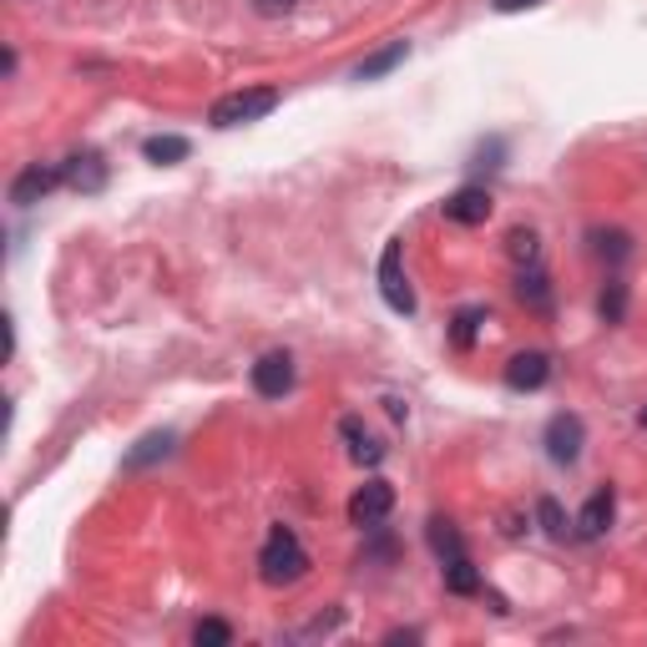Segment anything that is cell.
<instances>
[{
    "instance_id": "1",
    "label": "cell",
    "mask_w": 647,
    "mask_h": 647,
    "mask_svg": "<svg viewBox=\"0 0 647 647\" xmlns=\"http://www.w3.org/2000/svg\"><path fill=\"white\" fill-rule=\"evenodd\" d=\"M258 572H264L268 587H288V582H299L309 572V552H304V541L294 537L288 527H274L264 541V552H258Z\"/></svg>"
},
{
    "instance_id": "2",
    "label": "cell",
    "mask_w": 647,
    "mask_h": 647,
    "mask_svg": "<svg viewBox=\"0 0 647 647\" xmlns=\"http://www.w3.org/2000/svg\"><path fill=\"white\" fill-rule=\"evenodd\" d=\"M278 107V92L274 86H253V92H233V96H218L208 121L213 127H243V121H258Z\"/></svg>"
},
{
    "instance_id": "3",
    "label": "cell",
    "mask_w": 647,
    "mask_h": 647,
    "mask_svg": "<svg viewBox=\"0 0 647 647\" xmlns=\"http://www.w3.org/2000/svg\"><path fill=\"white\" fill-rule=\"evenodd\" d=\"M390 511H395L390 480H364L360 491H354V501H349V521H354V527H380Z\"/></svg>"
},
{
    "instance_id": "4",
    "label": "cell",
    "mask_w": 647,
    "mask_h": 647,
    "mask_svg": "<svg viewBox=\"0 0 647 647\" xmlns=\"http://www.w3.org/2000/svg\"><path fill=\"white\" fill-rule=\"evenodd\" d=\"M253 390L264 400H284L294 390V360H288L284 349H268L264 360L253 364Z\"/></svg>"
},
{
    "instance_id": "5",
    "label": "cell",
    "mask_w": 647,
    "mask_h": 647,
    "mask_svg": "<svg viewBox=\"0 0 647 647\" xmlns=\"http://www.w3.org/2000/svg\"><path fill=\"white\" fill-rule=\"evenodd\" d=\"M380 294H384V304H390L395 314H415V294H410L405 268H400V243H390L384 258H380Z\"/></svg>"
},
{
    "instance_id": "6",
    "label": "cell",
    "mask_w": 647,
    "mask_h": 647,
    "mask_svg": "<svg viewBox=\"0 0 647 647\" xmlns=\"http://www.w3.org/2000/svg\"><path fill=\"white\" fill-rule=\"evenodd\" d=\"M441 213L450 218V223H460V229H480V223L491 218V192L486 188H456L441 203Z\"/></svg>"
},
{
    "instance_id": "7",
    "label": "cell",
    "mask_w": 647,
    "mask_h": 647,
    "mask_svg": "<svg viewBox=\"0 0 647 647\" xmlns=\"http://www.w3.org/2000/svg\"><path fill=\"white\" fill-rule=\"evenodd\" d=\"M582 441H587L582 420L576 415H552V425H547V456H552L556 466H572V460L582 456Z\"/></svg>"
},
{
    "instance_id": "8",
    "label": "cell",
    "mask_w": 647,
    "mask_h": 647,
    "mask_svg": "<svg viewBox=\"0 0 647 647\" xmlns=\"http://www.w3.org/2000/svg\"><path fill=\"white\" fill-rule=\"evenodd\" d=\"M61 178H66V188L76 192H102L107 188V162L96 152H72L66 162H61Z\"/></svg>"
},
{
    "instance_id": "9",
    "label": "cell",
    "mask_w": 647,
    "mask_h": 647,
    "mask_svg": "<svg viewBox=\"0 0 647 647\" xmlns=\"http://www.w3.org/2000/svg\"><path fill=\"white\" fill-rule=\"evenodd\" d=\"M56 182H66L61 178V168H41V162H31V168L21 172V178L11 182V203H21V208H31V203H41Z\"/></svg>"
},
{
    "instance_id": "10",
    "label": "cell",
    "mask_w": 647,
    "mask_h": 647,
    "mask_svg": "<svg viewBox=\"0 0 647 647\" xmlns=\"http://www.w3.org/2000/svg\"><path fill=\"white\" fill-rule=\"evenodd\" d=\"M547 380H552V360H547L541 349H531V354H516V360L506 364V384H511V390H541Z\"/></svg>"
},
{
    "instance_id": "11",
    "label": "cell",
    "mask_w": 647,
    "mask_h": 647,
    "mask_svg": "<svg viewBox=\"0 0 647 647\" xmlns=\"http://www.w3.org/2000/svg\"><path fill=\"white\" fill-rule=\"evenodd\" d=\"M339 435L349 441V456L360 460V466H380V460H384V445H380V441H370V435H364V425H360L354 415H349L344 425H339Z\"/></svg>"
},
{
    "instance_id": "12",
    "label": "cell",
    "mask_w": 647,
    "mask_h": 647,
    "mask_svg": "<svg viewBox=\"0 0 647 647\" xmlns=\"http://www.w3.org/2000/svg\"><path fill=\"white\" fill-rule=\"evenodd\" d=\"M607 527H612V491H597L587 506H582V516H576V531L592 541V537H602Z\"/></svg>"
},
{
    "instance_id": "13",
    "label": "cell",
    "mask_w": 647,
    "mask_h": 647,
    "mask_svg": "<svg viewBox=\"0 0 647 647\" xmlns=\"http://www.w3.org/2000/svg\"><path fill=\"white\" fill-rule=\"evenodd\" d=\"M516 294H521V304H531V309H547L552 304V288H547V274H541L537 264L521 268V278H516Z\"/></svg>"
},
{
    "instance_id": "14",
    "label": "cell",
    "mask_w": 647,
    "mask_h": 647,
    "mask_svg": "<svg viewBox=\"0 0 647 647\" xmlns=\"http://www.w3.org/2000/svg\"><path fill=\"white\" fill-rule=\"evenodd\" d=\"M431 547H435V556H441V562H456V556H466V541H460V531L450 527V521H441V516L431 521Z\"/></svg>"
},
{
    "instance_id": "15",
    "label": "cell",
    "mask_w": 647,
    "mask_h": 647,
    "mask_svg": "<svg viewBox=\"0 0 647 647\" xmlns=\"http://www.w3.org/2000/svg\"><path fill=\"white\" fill-rule=\"evenodd\" d=\"M405 51H410L405 41H390V46L374 51L370 61H360V72H354V76H360V82H374V76H384L390 66H400V61H405Z\"/></svg>"
},
{
    "instance_id": "16",
    "label": "cell",
    "mask_w": 647,
    "mask_h": 647,
    "mask_svg": "<svg viewBox=\"0 0 647 647\" xmlns=\"http://www.w3.org/2000/svg\"><path fill=\"white\" fill-rule=\"evenodd\" d=\"M147 162H157V168H172V162H182L188 157V137H147Z\"/></svg>"
},
{
    "instance_id": "17",
    "label": "cell",
    "mask_w": 647,
    "mask_h": 647,
    "mask_svg": "<svg viewBox=\"0 0 647 647\" xmlns=\"http://www.w3.org/2000/svg\"><path fill=\"white\" fill-rule=\"evenodd\" d=\"M445 587L456 592V597H470V592L480 587L476 566H470V556H456V562H445Z\"/></svg>"
},
{
    "instance_id": "18",
    "label": "cell",
    "mask_w": 647,
    "mask_h": 647,
    "mask_svg": "<svg viewBox=\"0 0 647 647\" xmlns=\"http://www.w3.org/2000/svg\"><path fill=\"white\" fill-rule=\"evenodd\" d=\"M506 248H511V258H516V264H537V233H531V229H511V238H506Z\"/></svg>"
},
{
    "instance_id": "19",
    "label": "cell",
    "mask_w": 647,
    "mask_h": 647,
    "mask_svg": "<svg viewBox=\"0 0 647 647\" xmlns=\"http://www.w3.org/2000/svg\"><path fill=\"white\" fill-rule=\"evenodd\" d=\"M592 243H597V253H602V258H612V264H623L627 253H633L627 233H592Z\"/></svg>"
},
{
    "instance_id": "20",
    "label": "cell",
    "mask_w": 647,
    "mask_h": 647,
    "mask_svg": "<svg viewBox=\"0 0 647 647\" xmlns=\"http://www.w3.org/2000/svg\"><path fill=\"white\" fill-rule=\"evenodd\" d=\"M198 647H229L233 643V627L229 623H218V617H208V623H198Z\"/></svg>"
},
{
    "instance_id": "21",
    "label": "cell",
    "mask_w": 647,
    "mask_h": 647,
    "mask_svg": "<svg viewBox=\"0 0 647 647\" xmlns=\"http://www.w3.org/2000/svg\"><path fill=\"white\" fill-rule=\"evenodd\" d=\"M627 314V284H617V278H612L607 284V294H602V319L607 324H617Z\"/></svg>"
},
{
    "instance_id": "22",
    "label": "cell",
    "mask_w": 647,
    "mask_h": 647,
    "mask_svg": "<svg viewBox=\"0 0 647 647\" xmlns=\"http://www.w3.org/2000/svg\"><path fill=\"white\" fill-rule=\"evenodd\" d=\"M476 324H486V309H460V314H456V329H450V335H456L460 349L476 339Z\"/></svg>"
},
{
    "instance_id": "23",
    "label": "cell",
    "mask_w": 647,
    "mask_h": 647,
    "mask_svg": "<svg viewBox=\"0 0 647 647\" xmlns=\"http://www.w3.org/2000/svg\"><path fill=\"white\" fill-rule=\"evenodd\" d=\"M537 516H541V527H547V537H566V516H562V506L556 501H541Z\"/></svg>"
},
{
    "instance_id": "24",
    "label": "cell",
    "mask_w": 647,
    "mask_h": 647,
    "mask_svg": "<svg viewBox=\"0 0 647 647\" xmlns=\"http://www.w3.org/2000/svg\"><path fill=\"white\" fill-rule=\"evenodd\" d=\"M168 445H172V435H152V441H142V450L127 456V466H142V460H152V456H168Z\"/></svg>"
},
{
    "instance_id": "25",
    "label": "cell",
    "mask_w": 647,
    "mask_h": 647,
    "mask_svg": "<svg viewBox=\"0 0 647 647\" xmlns=\"http://www.w3.org/2000/svg\"><path fill=\"white\" fill-rule=\"evenodd\" d=\"M294 6H299V0H253V11L258 15H288Z\"/></svg>"
},
{
    "instance_id": "26",
    "label": "cell",
    "mask_w": 647,
    "mask_h": 647,
    "mask_svg": "<svg viewBox=\"0 0 647 647\" xmlns=\"http://www.w3.org/2000/svg\"><path fill=\"white\" fill-rule=\"evenodd\" d=\"M491 6L501 15H511V11H531V6H541V0H491Z\"/></svg>"
},
{
    "instance_id": "27",
    "label": "cell",
    "mask_w": 647,
    "mask_h": 647,
    "mask_svg": "<svg viewBox=\"0 0 647 647\" xmlns=\"http://www.w3.org/2000/svg\"><path fill=\"white\" fill-rule=\"evenodd\" d=\"M643 425H647V410H643Z\"/></svg>"
}]
</instances>
